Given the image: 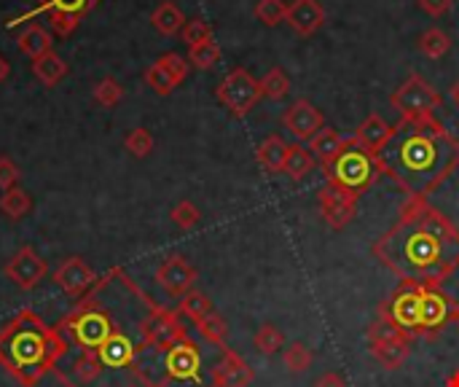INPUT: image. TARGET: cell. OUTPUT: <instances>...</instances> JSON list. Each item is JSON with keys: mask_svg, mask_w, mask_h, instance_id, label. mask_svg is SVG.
Listing matches in <instances>:
<instances>
[{"mask_svg": "<svg viewBox=\"0 0 459 387\" xmlns=\"http://www.w3.org/2000/svg\"><path fill=\"white\" fill-rule=\"evenodd\" d=\"M371 253L401 283L441 288L459 269V229L428 199H406Z\"/></svg>", "mask_w": 459, "mask_h": 387, "instance_id": "obj_1", "label": "cell"}, {"mask_svg": "<svg viewBox=\"0 0 459 387\" xmlns=\"http://www.w3.org/2000/svg\"><path fill=\"white\" fill-rule=\"evenodd\" d=\"M379 162L406 199H430L459 170V137L438 119H401Z\"/></svg>", "mask_w": 459, "mask_h": 387, "instance_id": "obj_2", "label": "cell"}, {"mask_svg": "<svg viewBox=\"0 0 459 387\" xmlns=\"http://www.w3.org/2000/svg\"><path fill=\"white\" fill-rule=\"evenodd\" d=\"M70 342L38 312L22 310L0 329V366L22 387H38L59 369Z\"/></svg>", "mask_w": 459, "mask_h": 387, "instance_id": "obj_3", "label": "cell"}, {"mask_svg": "<svg viewBox=\"0 0 459 387\" xmlns=\"http://www.w3.org/2000/svg\"><path fill=\"white\" fill-rule=\"evenodd\" d=\"M204 361L199 345L186 337L167 353L140 350L132 374L145 387H215L212 377H204Z\"/></svg>", "mask_w": 459, "mask_h": 387, "instance_id": "obj_4", "label": "cell"}, {"mask_svg": "<svg viewBox=\"0 0 459 387\" xmlns=\"http://www.w3.org/2000/svg\"><path fill=\"white\" fill-rule=\"evenodd\" d=\"M56 329L62 331V337L78 347V353H97L121 326L116 323V318L110 315L108 307H102L94 296L81 299L59 323Z\"/></svg>", "mask_w": 459, "mask_h": 387, "instance_id": "obj_5", "label": "cell"}, {"mask_svg": "<svg viewBox=\"0 0 459 387\" xmlns=\"http://www.w3.org/2000/svg\"><path fill=\"white\" fill-rule=\"evenodd\" d=\"M323 172H325L328 183H336L358 197H363L385 175L379 156L366 151L363 145H358L352 137H350V145L328 167H323Z\"/></svg>", "mask_w": 459, "mask_h": 387, "instance_id": "obj_6", "label": "cell"}, {"mask_svg": "<svg viewBox=\"0 0 459 387\" xmlns=\"http://www.w3.org/2000/svg\"><path fill=\"white\" fill-rule=\"evenodd\" d=\"M145 318L140 321V350H153V353H167L178 342L188 337L180 312L156 304L151 296H145Z\"/></svg>", "mask_w": 459, "mask_h": 387, "instance_id": "obj_7", "label": "cell"}, {"mask_svg": "<svg viewBox=\"0 0 459 387\" xmlns=\"http://www.w3.org/2000/svg\"><path fill=\"white\" fill-rule=\"evenodd\" d=\"M390 105L401 113V119L417 121V119H436L438 108L444 105L441 92L428 84L420 73H411L393 94Z\"/></svg>", "mask_w": 459, "mask_h": 387, "instance_id": "obj_8", "label": "cell"}, {"mask_svg": "<svg viewBox=\"0 0 459 387\" xmlns=\"http://www.w3.org/2000/svg\"><path fill=\"white\" fill-rule=\"evenodd\" d=\"M215 97H218V102H221L234 119H245V116L258 105V100L264 97V92H261V81H258L250 70L234 67V70H229V73L221 78V84L215 86Z\"/></svg>", "mask_w": 459, "mask_h": 387, "instance_id": "obj_9", "label": "cell"}, {"mask_svg": "<svg viewBox=\"0 0 459 387\" xmlns=\"http://www.w3.org/2000/svg\"><path fill=\"white\" fill-rule=\"evenodd\" d=\"M51 280H54V286L62 288L70 299L81 302V299L94 296L97 291H102L113 277H110V272L100 277L89 261H83L81 256H70V259H65V261L54 269Z\"/></svg>", "mask_w": 459, "mask_h": 387, "instance_id": "obj_10", "label": "cell"}, {"mask_svg": "<svg viewBox=\"0 0 459 387\" xmlns=\"http://www.w3.org/2000/svg\"><path fill=\"white\" fill-rule=\"evenodd\" d=\"M420 307H422V286H409L401 283L382 304H379V318L409 334L411 339L420 337Z\"/></svg>", "mask_w": 459, "mask_h": 387, "instance_id": "obj_11", "label": "cell"}, {"mask_svg": "<svg viewBox=\"0 0 459 387\" xmlns=\"http://www.w3.org/2000/svg\"><path fill=\"white\" fill-rule=\"evenodd\" d=\"M358 194L336 186V183H328L317 191V205H320V215L323 221L333 229V232H342L347 229L355 215H358Z\"/></svg>", "mask_w": 459, "mask_h": 387, "instance_id": "obj_12", "label": "cell"}, {"mask_svg": "<svg viewBox=\"0 0 459 387\" xmlns=\"http://www.w3.org/2000/svg\"><path fill=\"white\" fill-rule=\"evenodd\" d=\"M455 304L441 288L436 286H422V307H420V337L422 339H436L446 331L455 315Z\"/></svg>", "mask_w": 459, "mask_h": 387, "instance_id": "obj_13", "label": "cell"}, {"mask_svg": "<svg viewBox=\"0 0 459 387\" xmlns=\"http://www.w3.org/2000/svg\"><path fill=\"white\" fill-rule=\"evenodd\" d=\"M3 272H5V277H8L19 291L27 294V291H35V288L46 280V275H48V261L40 259V256L35 253L32 245H24V248H19V251L5 261Z\"/></svg>", "mask_w": 459, "mask_h": 387, "instance_id": "obj_14", "label": "cell"}, {"mask_svg": "<svg viewBox=\"0 0 459 387\" xmlns=\"http://www.w3.org/2000/svg\"><path fill=\"white\" fill-rule=\"evenodd\" d=\"M196 277H199L196 267H194L186 256H178V253L167 256V259L156 267V272H153V280L164 288L167 296H175V299H180V296H186L188 291H194Z\"/></svg>", "mask_w": 459, "mask_h": 387, "instance_id": "obj_15", "label": "cell"}, {"mask_svg": "<svg viewBox=\"0 0 459 387\" xmlns=\"http://www.w3.org/2000/svg\"><path fill=\"white\" fill-rule=\"evenodd\" d=\"M188 70H191V62H188L186 57L169 51V54H161V57L145 70V84H148L159 97H167V94H172V92L186 81Z\"/></svg>", "mask_w": 459, "mask_h": 387, "instance_id": "obj_16", "label": "cell"}, {"mask_svg": "<svg viewBox=\"0 0 459 387\" xmlns=\"http://www.w3.org/2000/svg\"><path fill=\"white\" fill-rule=\"evenodd\" d=\"M282 124L285 129L299 140V143H309L323 127H325V116L320 108H315L309 100H296L288 105V110L282 113Z\"/></svg>", "mask_w": 459, "mask_h": 387, "instance_id": "obj_17", "label": "cell"}, {"mask_svg": "<svg viewBox=\"0 0 459 387\" xmlns=\"http://www.w3.org/2000/svg\"><path fill=\"white\" fill-rule=\"evenodd\" d=\"M253 380H255L253 366L231 347H221V361L212 366L215 387H250Z\"/></svg>", "mask_w": 459, "mask_h": 387, "instance_id": "obj_18", "label": "cell"}, {"mask_svg": "<svg viewBox=\"0 0 459 387\" xmlns=\"http://www.w3.org/2000/svg\"><path fill=\"white\" fill-rule=\"evenodd\" d=\"M100 361L105 369H129L134 366L137 356H140V342H134L124 329H118L100 350H97Z\"/></svg>", "mask_w": 459, "mask_h": 387, "instance_id": "obj_19", "label": "cell"}, {"mask_svg": "<svg viewBox=\"0 0 459 387\" xmlns=\"http://www.w3.org/2000/svg\"><path fill=\"white\" fill-rule=\"evenodd\" d=\"M288 24L296 30V35L309 38L325 24V8L320 0H293L285 13Z\"/></svg>", "mask_w": 459, "mask_h": 387, "instance_id": "obj_20", "label": "cell"}, {"mask_svg": "<svg viewBox=\"0 0 459 387\" xmlns=\"http://www.w3.org/2000/svg\"><path fill=\"white\" fill-rule=\"evenodd\" d=\"M368 353L374 356V361L387 369V372H395L401 369L409 356H411V337L409 334H398V337H390V339H379V342H368Z\"/></svg>", "mask_w": 459, "mask_h": 387, "instance_id": "obj_21", "label": "cell"}, {"mask_svg": "<svg viewBox=\"0 0 459 387\" xmlns=\"http://www.w3.org/2000/svg\"><path fill=\"white\" fill-rule=\"evenodd\" d=\"M393 132H395V127L382 116V113H368L363 121H360V127L355 129V143L358 145H363L366 151H371V154H382V148L390 143V137H393Z\"/></svg>", "mask_w": 459, "mask_h": 387, "instance_id": "obj_22", "label": "cell"}, {"mask_svg": "<svg viewBox=\"0 0 459 387\" xmlns=\"http://www.w3.org/2000/svg\"><path fill=\"white\" fill-rule=\"evenodd\" d=\"M350 145V137H344L339 129L333 127H323L312 140H309V151L312 156L320 162V167H328L344 148Z\"/></svg>", "mask_w": 459, "mask_h": 387, "instance_id": "obj_23", "label": "cell"}, {"mask_svg": "<svg viewBox=\"0 0 459 387\" xmlns=\"http://www.w3.org/2000/svg\"><path fill=\"white\" fill-rule=\"evenodd\" d=\"M70 372H73V377L75 380H67L59 369L54 372L59 380H62V385H91V383H97L100 380V374L105 372V366H102V361H100V356L97 353H78V358L73 361V366H70Z\"/></svg>", "mask_w": 459, "mask_h": 387, "instance_id": "obj_24", "label": "cell"}, {"mask_svg": "<svg viewBox=\"0 0 459 387\" xmlns=\"http://www.w3.org/2000/svg\"><path fill=\"white\" fill-rule=\"evenodd\" d=\"M315 167H317V159L312 156L309 145H304V143H290V145H288V156H285L282 172H285L290 180L301 183L304 178H309V175L315 172Z\"/></svg>", "mask_w": 459, "mask_h": 387, "instance_id": "obj_25", "label": "cell"}, {"mask_svg": "<svg viewBox=\"0 0 459 387\" xmlns=\"http://www.w3.org/2000/svg\"><path fill=\"white\" fill-rule=\"evenodd\" d=\"M285 156H288V143H285L280 135H269V137L258 145V151H255L258 167H261L264 172H269V175L282 172Z\"/></svg>", "mask_w": 459, "mask_h": 387, "instance_id": "obj_26", "label": "cell"}, {"mask_svg": "<svg viewBox=\"0 0 459 387\" xmlns=\"http://www.w3.org/2000/svg\"><path fill=\"white\" fill-rule=\"evenodd\" d=\"M151 24H153L161 35L172 38V35H178V32L186 27V13H183V8H180L178 3L164 0V3H159V5L153 8Z\"/></svg>", "mask_w": 459, "mask_h": 387, "instance_id": "obj_27", "label": "cell"}, {"mask_svg": "<svg viewBox=\"0 0 459 387\" xmlns=\"http://www.w3.org/2000/svg\"><path fill=\"white\" fill-rule=\"evenodd\" d=\"M32 75L43 84V86H56L65 75H67V62L51 48L46 54H40L38 59H32Z\"/></svg>", "mask_w": 459, "mask_h": 387, "instance_id": "obj_28", "label": "cell"}, {"mask_svg": "<svg viewBox=\"0 0 459 387\" xmlns=\"http://www.w3.org/2000/svg\"><path fill=\"white\" fill-rule=\"evenodd\" d=\"M16 46H19V51L27 54L30 59H38L40 54L51 51L54 38H51V32H48L46 27H40V24H27V27L19 32Z\"/></svg>", "mask_w": 459, "mask_h": 387, "instance_id": "obj_29", "label": "cell"}, {"mask_svg": "<svg viewBox=\"0 0 459 387\" xmlns=\"http://www.w3.org/2000/svg\"><path fill=\"white\" fill-rule=\"evenodd\" d=\"M178 312H180V318H188L191 323H199L202 318H207V315H212L215 312V307H212V302H210V296L207 294H202V291H188L186 296H180V302H178Z\"/></svg>", "mask_w": 459, "mask_h": 387, "instance_id": "obj_30", "label": "cell"}, {"mask_svg": "<svg viewBox=\"0 0 459 387\" xmlns=\"http://www.w3.org/2000/svg\"><path fill=\"white\" fill-rule=\"evenodd\" d=\"M30 210H32V197H30L24 189L13 186V189L3 191V197H0V213H3L5 218L22 221L24 215H30Z\"/></svg>", "mask_w": 459, "mask_h": 387, "instance_id": "obj_31", "label": "cell"}, {"mask_svg": "<svg viewBox=\"0 0 459 387\" xmlns=\"http://www.w3.org/2000/svg\"><path fill=\"white\" fill-rule=\"evenodd\" d=\"M100 0H40L35 11H30L27 16L16 19V22H27L38 13H46V11H62V13H73V16H86Z\"/></svg>", "mask_w": 459, "mask_h": 387, "instance_id": "obj_32", "label": "cell"}, {"mask_svg": "<svg viewBox=\"0 0 459 387\" xmlns=\"http://www.w3.org/2000/svg\"><path fill=\"white\" fill-rule=\"evenodd\" d=\"M417 46H420V51H422L428 59H441V57H446V54L452 51V38H449V32H444L441 27H428V30L420 35Z\"/></svg>", "mask_w": 459, "mask_h": 387, "instance_id": "obj_33", "label": "cell"}, {"mask_svg": "<svg viewBox=\"0 0 459 387\" xmlns=\"http://www.w3.org/2000/svg\"><path fill=\"white\" fill-rule=\"evenodd\" d=\"M194 329H196V334L207 342V345H212V347H226V337H229V323H226V318L223 315H218V312H212V315H207V318H202L199 323H194Z\"/></svg>", "mask_w": 459, "mask_h": 387, "instance_id": "obj_34", "label": "cell"}, {"mask_svg": "<svg viewBox=\"0 0 459 387\" xmlns=\"http://www.w3.org/2000/svg\"><path fill=\"white\" fill-rule=\"evenodd\" d=\"M221 57H223V51H221V46L215 43V38H210V40L196 43V46L188 48V62H191V67H196V70H212V67L221 62Z\"/></svg>", "mask_w": 459, "mask_h": 387, "instance_id": "obj_35", "label": "cell"}, {"mask_svg": "<svg viewBox=\"0 0 459 387\" xmlns=\"http://www.w3.org/2000/svg\"><path fill=\"white\" fill-rule=\"evenodd\" d=\"M253 345H255V350H258L261 356L272 358V356H277L280 350H285V337H282V331H280L277 326L264 323V326L255 331Z\"/></svg>", "mask_w": 459, "mask_h": 387, "instance_id": "obj_36", "label": "cell"}, {"mask_svg": "<svg viewBox=\"0 0 459 387\" xmlns=\"http://www.w3.org/2000/svg\"><path fill=\"white\" fill-rule=\"evenodd\" d=\"M261 92L266 100H285L290 92V75L282 67H272L264 78H261Z\"/></svg>", "mask_w": 459, "mask_h": 387, "instance_id": "obj_37", "label": "cell"}, {"mask_svg": "<svg viewBox=\"0 0 459 387\" xmlns=\"http://www.w3.org/2000/svg\"><path fill=\"white\" fill-rule=\"evenodd\" d=\"M312 361H315V353H312L304 342H293V345H288L285 353H282V364H285V369L293 372V374L307 372V369L312 366Z\"/></svg>", "mask_w": 459, "mask_h": 387, "instance_id": "obj_38", "label": "cell"}, {"mask_svg": "<svg viewBox=\"0 0 459 387\" xmlns=\"http://www.w3.org/2000/svg\"><path fill=\"white\" fill-rule=\"evenodd\" d=\"M91 100L97 102V105H102V108H116L121 100H124V86L116 81V78H102L97 86H94V92H91Z\"/></svg>", "mask_w": 459, "mask_h": 387, "instance_id": "obj_39", "label": "cell"}, {"mask_svg": "<svg viewBox=\"0 0 459 387\" xmlns=\"http://www.w3.org/2000/svg\"><path fill=\"white\" fill-rule=\"evenodd\" d=\"M153 135L145 129V127H134L126 137H124V148L132 154V156H137V159H145V156H151V151H153Z\"/></svg>", "mask_w": 459, "mask_h": 387, "instance_id": "obj_40", "label": "cell"}, {"mask_svg": "<svg viewBox=\"0 0 459 387\" xmlns=\"http://www.w3.org/2000/svg\"><path fill=\"white\" fill-rule=\"evenodd\" d=\"M169 218H172V224L178 226V229H183V232H191L199 221H202V210L191 202V199H180L175 207H172V213H169Z\"/></svg>", "mask_w": 459, "mask_h": 387, "instance_id": "obj_41", "label": "cell"}, {"mask_svg": "<svg viewBox=\"0 0 459 387\" xmlns=\"http://www.w3.org/2000/svg\"><path fill=\"white\" fill-rule=\"evenodd\" d=\"M288 5L285 0H258L255 3V19L266 27H277L280 22H285Z\"/></svg>", "mask_w": 459, "mask_h": 387, "instance_id": "obj_42", "label": "cell"}, {"mask_svg": "<svg viewBox=\"0 0 459 387\" xmlns=\"http://www.w3.org/2000/svg\"><path fill=\"white\" fill-rule=\"evenodd\" d=\"M180 38H183V43L191 48V46L204 43V40H210V38H215V35H212V24L196 16V19L186 22V27L180 30Z\"/></svg>", "mask_w": 459, "mask_h": 387, "instance_id": "obj_43", "label": "cell"}, {"mask_svg": "<svg viewBox=\"0 0 459 387\" xmlns=\"http://www.w3.org/2000/svg\"><path fill=\"white\" fill-rule=\"evenodd\" d=\"M46 16H48V27H51V32H56V35H62V38L73 35V32L78 30V24H81V16L62 13V11H46Z\"/></svg>", "mask_w": 459, "mask_h": 387, "instance_id": "obj_44", "label": "cell"}, {"mask_svg": "<svg viewBox=\"0 0 459 387\" xmlns=\"http://www.w3.org/2000/svg\"><path fill=\"white\" fill-rule=\"evenodd\" d=\"M19 178H22V172H19V167L13 164V159L0 156V189L8 191V189L19 186Z\"/></svg>", "mask_w": 459, "mask_h": 387, "instance_id": "obj_45", "label": "cell"}, {"mask_svg": "<svg viewBox=\"0 0 459 387\" xmlns=\"http://www.w3.org/2000/svg\"><path fill=\"white\" fill-rule=\"evenodd\" d=\"M417 3H420V8H422L428 16H433V19L446 16V13L452 11V5H455V0H417Z\"/></svg>", "mask_w": 459, "mask_h": 387, "instance_id": "obj_46", "label": "cell"}, {"mask_svg": "<svg viewBox=\"0 0 459 387\" xmlns=\"http://www.w3.org/2000/svg\"><path fill=\"white\" fill-rule=\"evenodd\" d=\"M312 387H347V380H344L339 372H325V374H320V377L315 380V385Z\"/></svg>", "mask_w": 459, "mask_h": 387, "instance_id": "obj_47", "label": "cell"}, {"mask_svg": "<svg viewBox=\"0 0 459 387\" xmlns=\"http://www.w3.org/2000/svg\"><path fill=\"white\" fill-rule=\"evenodd\" d=\"M8 75H11V65H8V59H5V57L0 54V84H3V81H5Z\"/></svg>", "mask_w": 459, "mask_h": 387, "instance_id": "obj_48", "label": "cell"}, {"mask_svg": "<svg viewBox=\"0 0 459 387\" xmlns=\"http://www.w3.org/2000/svg\"><path fill=\"white\" fill-rule=\"evenodd\" d=\"M449 97H452V102H455V108H459V78L452 84V89H449Z\"/></svg>", "mask_w": 459, "mask_h": 387, "instance_id": "obj_49", "label": "cell"}, {"mask_svg": "<svg viewBox=\"0 0 459 387\" xmlns=\"http://www.w3.org/2000/svg\"><path fill=\"white\" fill-rule=\"evenodd\" d=\"M446 387H459V372H455V374L446 380Z\"/></svg>", "mask_w": 459, "mask_h": 387, "instance_id": "obj_50", "label": "cell"}, {"mask_svg": "<svg viewBox=\"0 0 459 387\" xmlns=\"http://www.w3.org/2000/svg\"><path fill=\"white\" fill-rule=\"evenodd\" d=\"M452 323L457 326V331H459V302L455 304V315H452Z\"/></svg>", "mask_w": 459, "mask_h": 387, "instance_id": "obj_51", "label": "cell"}, {"mask_svg": "<svg viewBox=\"0 0 459 387\" xmlns=\"http://www.w3.org/2000/svg\"><path fill=\"white\" fill-rule=\"evenodd\" d=\"M124 387H145L143 383H129V385H124Z\"/></svg>", "mask_w": 459, "mask_h": 387, "instance_id": "obj_52", "label": "cell"}, {"mask_svg": "<svg viewBox=\"0 0 459 387\" xmlns=\"http://www.w3.org/2000/svg\"><path fill=\"white\" fill-rule=\"evenodd\" d=\"M65 387H75V385H65Z\"/></svg>", "mask_w": 459, "mask_h": 387, "instance_id": "obj_53", "label": "cell"}]
</instances>
